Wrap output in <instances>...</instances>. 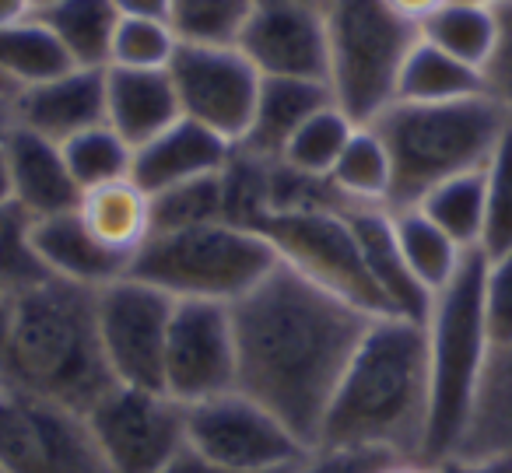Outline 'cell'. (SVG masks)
I'll return each instance as SVG.
<instances>
[{
    "label": "cell",
    "mask_w": 512,
    "mask_h": 473,
    "mask_svg": "<svg viewBox=\"0 0 512 473\" xmlns=\"http://www.w3.org/2000/svg\"><path fill=\"white\" fill-rule=\"evenodd\" d=\"M372 319L278 260L232 305L235 389L281 417L313 449L337 382Z\"/></svg>",
    "instance_id": "cell-1"
},
{
    "label": "cell",
    "mask_w": 512,
    "mask_h": 473,
    "mask_svg": "<svg viewBox=\"0 0 512 473\" xmlns=\"http://www.w3.org/2000/svg\"><path fill=\"white\" fill-rule=\"evenodd\" d=\"M428 407H432V389H428L425 323L404 316H376L337 382L313 449L421 459Z\"/></svg>",
    "instance_id": "cell-2"
},
{
    "label": "cell",
    "mask_w": 512,
    "mask_h": 473,
    "mask_svg": "<svg viewBox=\"0 0 512 473\" xmlns=\"http://www.w3.org/2000/svg\"><path fill=\"white\" fill-rule=\"evenodd\" d=\"M0 375L8 386L88 414L116 386L102 354L95 291L50 277L15 298V326Z\"/></svg>",
    "instance_id": "cell-3"
},
{
    "label": "cell",
    "mask_w": 512,
    "mask_h": 473,
    "mask_svg": "<svg viewBox=\"0 0 512 473\" xmlns=\"http://www.w3.org/2000/svg\"><path fill=\"white\" fill-rule=\"evenodd\" d=\"M369 127L390 151V211H400L446 179L481 172L509 120L491 95H474L460 102H393Z\"/></svg>",
    "instance_id": "cell-4"
},
{
    "label": "cell",
    "mask_w": 512,
    "mask_h": 473,
    "mask_svg": "<svg viewBox=\"0 0 512 473\" xmlns=\"http://www.w3.org/2000/svg\"><path fill=\"white\" fill-rule=\"evenodd\" d=\"M484 267L488 256L481 249H470L453 281L432 295V309L425 319L428 389H432L425 456H421L425 463H439L460 449L495 351L484 323Z\"/></svg>",
    "instance_id": "cell-5"
},
{
    "label": "cell",
    "mask_w": 512,
    "mask_h": 473,
    "mask_svg": "<svg viewBox=\"0 0 512 473\" xmlns=\"http://www.w3.org/2000/svg\"><path fill=\"white\" fill-rule=\"evenodd\" d=\"M278 263L271 242L232 221L155 232L130 263V274L176 302L235 305Z\"/></svg>",
    "instance_id": "cell-6"
},
{
    "label": "cell",
    "mask_w": 512,
    "mask_h": 473,
    "mask_svg": "<svg viewBox=\"0 0 512 473\" xmlns=\"http://www.w3.org/2000/svg\"><path fill=\"white\" fill-rule=\"evenodd\" d=\"M421 29L386 0H330L327 85L355 123H372L397 102V81Z\"/></svg>",
    "instance_id": "cell-7"
},
{
    "label": "cell",
    "mask_w": 512,
    "mask_h": 473,
    "mask_svg": "<svg viewBox=\"0 0 512 473\" xmlns=\"http://www.w3.org/2000/svg\"><path fill=\"white\" fill-rule=\"evenodd\" d=\"M256 232L271 242L285 267L299 270L330 295L344 298L369 316H390L386 298L379 295L362 246L355 239L344 207H320V211H278L267 214Z\"/></svg>",
    "instance_id": "cell-8"
},
{
    "label": "cell",
    "mask_w": 512,
    "mask_h": 473,
    "mask_svg": "<svg viewBox=\"0 0 512 473\" xmlns=\"http://www.w3.org/2000/svg\"><path fill=\"white\" fill-rule=\"evenodd\" d=\"M186 438L193 456L235 473H285L313 452L281 417L239 389L190 403Z\"/></svg>",
    "instance_id": "cell-9"
},
{
    "label": "cell",
    "mask_w": 512,
    "mask_h": 473,
    "mask_svg": "<svg viewBox=\"0 0 512 473\" xmlns=\"http://www.w3.org/2000/svg\"><path fill=\"white\" fill-rule=\"evenodd\" d=\"M0 470L4 473H113L92 424L81 410L64 407L18 386H0Z\"/></svg>",
    "instance_id": "cell-10"
},
{
    "label": "cell",
    "mask_w": 512,
    "mask_h": 473,
    "mask_svg": "<svg viewBox=\"0 0 512 473\" xmlns=\"http://www.w3.org/2000/svg\"><path fill=\"white\" fill-rule=\"evenodd\" d=\"M85 417L113 473H165L190 449L186 403L165 389L116 382Z\"/></svg>",
    "instance_id": "cell-11"
},
{
    "label": "cell",
    "mask_w": 512,
    "mask_h": 473,
    "mask_svg": "<svg viewBox=\"0 0 512 473\" xmlns=\"http://www.w3.org/2000/svg\"><path fill=\"white\" fill-rule=\"evenodd\" d=\"M172 309H176V298L134 274L95 291L102 354L116 382L162 389Z\"/></svg>",
    "instance_id": "cell-12"
},
{
    "label": "cell",
    "mask_w": 512,
    "mask_h": 473,
    "mask_svg": "<svg viewBox=\"0 0 512 473\" xmlns=\"http://www.w3.org/2000/svg\"><path fill=\"white\" fill-rule=\"evenodd\" d=\"M169 78L186 120L214 130L228 144L246 137L264 78L242 57L239 46L179 43Z\"/></svg>",
    "instance_id": "cell-13"
},
{
    "label": "cell",
    "mask_w": 512,
    "mask_h": 473,
    "mask_svg": "<svg viewBox=\"0 0 512 473\" xmlns=\"http://www.w3.org/2000/svg\"><path fill=\"white\" fill-rule=\"evenodd\" d=\"M162 389L186 407L235 389L232 305L176 302L165 337Z\"/></svg>",
    "instance_id": "cell-14"
},
{
    "label": "cell",
    "mask_w": 512,
    "mask_h": 473,
    "mask_svg": "<svg viewBox=\"0 0 512 473\" xmlns=\"http://www.w3.org/2000/svg\"><path fill=\"white\" fill-rule=\"evenodd\" d=\"M235 46L260 71V78L327 81V15L320 11L253 4V15Z\"/></svg>",
    "instance_id": "cell-15"
},
{
    "label": "cell",
    "mask_w": 512,
    "mask_h": 473,
    "mask_svg": "<svg viewBox=\"0 0 512 473\" xmlns=\"http://www.w3.org/2000/svg\"><path fill=\"white\" fill-rule=\"evenodd\" d=\"M11 120L46 141H71L81 130L106 123V67H71L43 85L15 92Z\"/></svg>",
    "instance_id": "cell-16"
},
{
    "label": "cell",
    "mask_w": 512,
    "mask_h": 473,
    "mask_svg": "<svg viewBox=\"0 0 512 473\" xmlns=\"http://www.w3.org/2000/svg\"><path fill=\"white\" fill-rule=\"evenodd\" d=\"M0 144H4V155H8L15 207H22L32 221L78 211L81 186L74 183L64 148L57 141H46V137L11 123L8 134L0 137Z\"/></svg>",
    "instance_id": "cell-17"
},
{
    "label": "cell",
    "mask_w": 512,
    "mask_h": 473,
    "mask_svg": "<svg viewBox=\"0 0 512 473\" xmlns=\"http://www.w3.org/2000/svg\"><path fill=\"white\" fill-rule=\"evenodd\" d=\"M235 144L218 137L214 130L200 127V123L179 116L169 130L151 137L148 144L134 148V169L130 179L141 186L148 197L165 193L172 186L193 183V179L218 176L232 158Z\"/></svg>",
    "instance_id": "cell-18"
},
{
    "label": "cell",
    "mask_w": 512,
    "mask_h": 473,
    "mask_svg": "<svg viewBox=\"0 0 512 473\" xmlns=\"http://www.w3.org/2000/svg\"><path fill=\"white\" fill-rule=\"evenodd\" d=\"M355 239L362 246L365 267L376 281L379 295L386 298L390 316H404L414 323H425L432 309V295L421 288V281L411 274L404 253H400L397 232H393L390 207H344Z\"/></svg>",
    "instance_id": "cell-19"
},
{
    "label": "cell",
    "mask_w": 512,
    "mask_h": 473,
    "mask_svg": "<svg viewBox=\"0 0 512 473\" xmlns=\"http://www.w3.org/2000/svg\"><path fill=\"white\" fill-rule=\"evenodd\" d=\"M32 239H36L39 260H43L46 274L57 277V281L99 291L130 274V260H123L113 249L102 246L85 228L78 211L39 218L32 225Z\"/></svg>",
    "instance_id": "cell-20"
},
{
    "label": "cell",
    "mask_w": 512,
    "mask_h": 473,
    "mask_svg": "<svg viewBox=\"0 0 512 473\" xmlns=\"http://www.w3.org/2000/svg\"><path fill=\"white\" fill-rule=\"evenodd\" d=\"M183 116L169 71H130L106 67V123L130 144L141 148L169 130Z\"/></svg>",
    "instance_id": "cell-21"
},
{
    "label": "cell",
    "mask_w": 512,
    "mask_h": 473,
    "mask_svg": "<svg viewBox=\"0 0 512 473\" xmlns=\"http://www.w3.org/2000/svg\"><path fill=\"white\" fill-rule=\"evenodd\" d=\"M334 102L327 81H299V78H264L256 95L253 123L235 148L260 158H281L302 123L313 120L320 109Z\"/></svg>",
    "instance_id": "cell-22"
},
{
    "label": "cell",
    "mask_w": 512,
    "mask_h": 473,
    "mask_svg": "<svg viewBox=\"0 0 512 473\" xmlns=\"http://www.w3.org/2000/svg\"><path fill=\"white\" fill-rule=\"evenodd\" d=\"M78 214L102 246L130 263L151 239V197L134 179H116V183L85 190Z\"/></svg>",
    "instance_id": "cell-23"
},
{
    "label": "cell",
    "mask_w": 512,
    "mask_h": 473,
    "mask_svg": "<svg viewBox=\"0 0 512 473\" xmlns=\"http://www.w3.org/2000/svg\"><path fill=\"white\" fill-rule=\"evenodd\" d=\"M71 67L74 60L67 57V50L43 18L29 15L22 22L0 29V78L11 92L53 81Z\"/></svg>",
    "instance_id": "cell-24"
},
{
    "label": "cell",
    "mask_w": 512,
    "mask_h": 473,
    "mask_svg": "<svg viewBox=\"0 0 512 473\" xmlns=\"http://www.w3.org/2000/svg\"><path fill=\"white\" fill-rule=\"evenodd\" d=\"M474 95H488L484 71L449 57L428 39L414 43L397 81V102H460Z\"/></svg>",
    "instance_id": "cell-25"
},
{
    "label": "cell",
    "mask_w": 512,
    "mask_h": 473,
    "mask_svg": "<svg viewBox=\"0 0 512 473\" xmlns=\"http://www.w3.org/2000/svg\"><path fill=\"white\" fill-rule=\"evenodd\" d=\"M327 179L344 207H390L393 165L383 137L369 123H358Z\"/></svg>",
    "instance_id": "cell-26"
},
{
    "label": "cell",
    "mask_w": 512,
    "mask_h": 473,
    "mask_svg": "<svg viewBox=\"0 0 512 473\" xmlns=\"http://www.w3.org/2000/svg\"><path fill=\"white\" fill-rule=\"evenodd\" d=\"M36 18L50 25L74 67H109L113 36L120 29V11L113 0H60Z\"/></svg>",
    "instance_id": "cell-27"
},
{
    "label": "cell",
    "mask_w": 512,
    "mask_h": 473,
    "mask_svg": "<svg viewBox=\"0 0 512 473\" xmlns=\"http://www.w3.org/2000/svg\"><path fill=\"white\" fill-rule=\"evenodd\" d=\"M390 218H393V232H397V242H400V253H404L411 274L421 281V288H425L428 295L446 288L470 249L456 246L432 218H425V214L418 211V207H400V211H390Z\"/></svg>",
    "instance_id": "cell-28"
},
{
    "label": "cell",
    "mask_w": 512,
    "mask_h": 473,
    "mask_svg": "<svg viewBox=\"0 0 512 473\" xmlns=\"http://www.w3.org/2000/svg\"><path fill=\"white\" fill-rule=\"evenodd\" d=\"M495 36H498L495 8L470 4V0H449L432 18L421 22V39H428L442 53L477 67V71H484V64H488L491 50H495Z\"/></svg>",
    "instance_id": "cell-29"
},
{
    "label": "cell",
    "mask_w": 512,
    "mask_h": 473,
    "mask_svg": "<svg viewBox=\"0 0 512 473\" xmlns=\"http://www.w3.org/2000/svg\"><path fill=\"white\" fill-rule=\"evenodd\" d=\"M456 452H512V351H491L474 417Z\"/></svg>",
    "instance_id": "cell-30"
},
{
    "label": "cell",
    "mask_w": 512,
    "mask_h": 473,
    "mask_svg": "<svg viewBox=\"0 0 512 473\" xmlns=\"http://www.w3.org/2000/svg\"><path fill=\"white\" fill-rule=\"evenodd\" d=\"M414 207H418L425 218H432L460 249H481L484 169L446 179V183H439L435 190H428Z\"/></svg>",
    "instance_id": "cell-31"
},
{
    "label": "cell",
    "mask_w": 512,
    "mask_h": 473,
    "mask_svg": "<svg viewBox=\"0 0 512 473\" xmlns=\"http://www.w3.org/2000/svg\"><path fill=\"white\" fill-rule=\"evenodd\" d=\"M256 0H169V29L190 46H235Z\"/></svg>",
    "instance_id": "cell-32"
},
{
    "label": "cell",
    "mask_w": 512,
    "mask_h": 473,
    "mask_svg": "<svg viewBox=\"0 0 512 473\" xmlns=\"http://www.w3.org/2000/svg\"><path fill=\"white\" fill-rule=\"evenodd\" d=\"M60 148H64L67 169H71L74 183L81 186V193L116 183V179H130V169H134V148L109 123L81 130Z\"/></svg>",
    "instance_id": "cell-33"
},
{
    "label": "cell",
    "mask_w": 512,
    "mask_h": 473,
    "mask_svg": "<svg viewBox=\"0 0 512 473\" xmlns=\"http://www.w3.org/2000/svg\"><path fill=\"white\" fill-rule=\"evenodd\" d=\"M355 127H358V123L351 120V116L344 113L337 102H330V106L320 109L313 120L302 123L299 134L288 141L281 162H285L288 169H295V172L327 179L330 169L337 165V158H341L344 144H348L351 134H355Z\"/></svg>",
    "instance_id": "cell-34"
},
{
    "label": "cell",
    "mask_w": 512,
    "mask_h": 473,
    "mask_svg": "<svg viewBox=\"0 0 512 473\" xmlns=\"http://www.w3.org/2000/svg\"><path fill=\"white\" fill-rule=\"evenodd\" d=\"M32 225L36 221L22 207H0V295L4 298H22L25 291L50 281L32 239Z\"/></svg>",
    "instance_id": "cell-35"
},
{
    "label": "cell",
    "mask_w": 512,
    "mask_h": 473,
    "mask_svg": "<svg viewBox=\"0 0 512 473\" xmlns=\"http://www.w3.org/2000/svg\"><path fill=\"white\" fill-rule=\"evenodd\" d=\"M211 221H225L221 172L218 176H204V179H193V183L172 186V190L151 197V235L211 225Z\"/></svg>",
    "instance_id": "cell-36"
},
{
    "label": "cell",
    "mask_w": 512,
    "mask_h": 473,
    "mask_svg": "<svg viewBox=\"0 0 512 473\" xmlns=\"http://www.w3.org/2000/svg\"><path fill=\"white\" fill-rule=\"evenodd\" d=\"M481 253H512V127L498 141L495 155L484 165V232Z\"/></svg>",
    "instance_id": "cell-37"
},
{
    "label": "cell",
    "mask_w": 512,
    "mask_h": 473,
    "mask_svg": "<svg viewBox=\"0 0 512 473\" xmlns=\"http://www.w3.org/2000/svg\"><path fill=\"white\" fill-rule=\"evenodd\" d=\"M176 50L179 39L169 29V22H158V18H120V29L113 36V53H109V67L169 71Z\"/></svg>",
    "instance_id": "cell-38"
},
{
    "label": "cell",
    "mask_w": 512,
    "mask_h": 473,
    "mask_svg": "<svg viewBox=\"0 0 512 473\" xmlns=\"http://www.w3.org/2000/svg\"><path fill=\"white\" fill-rule=\"evenodd\" d=\"M484 323L495 351H512V253L484 267Z\"/></svg>",
    "instance_id": "cell-39"
},
{
    "label": "cell",
    "mask_w": 512,
    "mask_h": 473,
    "mask_svg": "<svg viewBox=\"0 0 512 473\" xmlns=\"http://www.w3.org/2000/svg\"><path fill=\"white\" fill-rule=\"evenodd\" d=\"M498 18V36H495V50H491L488 64H484V85L488 95L502 106L505 120L512 127V0L495 8Z\"/></svg>",
    "instance_id": "cell-40"
},
{
    "label": "cell",
    "mask_w": 512,
    "mask_h": 473,
    "mask_svg": "<svg viewBox=\"0 0 512 473\" xmlns=\"http://www.w3.org/2000/svg\"><path fill=\"white\" fill-rule=\"evenodd\" d=\"M386 452H351V449H313L295 473H376L386 463Z\"/></svg>",
    "instance_id": "cell-41"
},
{
    "label": "cell",
    "mask_w": 512,
    "mask_h": 473,
    "mask_svg": "<svg viewBox=\"0 0 512 473\" xmlns=\"http://www.w3.org/2000/svg\"><path fill=\"white\" fill-rule=\"evenodd\" d=\"M435 473H512V452H481V456H453L432 463Z\"/></svg>",
    "instance_id": "cell-42"
},
{
    "label": "cell",
    "mask_w": 512,
    "mask_h": 473,
    "mask_svg": "<svg viewBox=\"0 0 512 473\" xmlns=\"http://www.w3.org/2000/svg\"><path fill=\"white\" fill-rule=\"evenodd\" d=\"M120 18H158L169 22V0H113Z\"/></svg>",
    "instance_id": "cell-43"
},
{
    "label": "cell",
    "mask_w": 512,
    "mask_h": 473,
    "mask_svg": "<svg viewBox=\"0 0 512 473\" xmlns=\"http://www.w3.org/2000/svg\"><path fill=\"white\" fill-rule=\"evenodd\" d=\"M386 4H390L400 18H407V22H414L421 29V22H425V18H432L442 4H449V0H386Z\"/></svg>",
    "instance_id": "cell-44"
},
{
    "label": "cell",
    "mask_w": 512,
    "mask_h": 473,
    "mask_svg": "<svg viewBox=\"0 0 512 473\" xmlns=\"http://www.w3.org/2000/svg\"><path fill=\"white\" fill-rule=\"evenodd\" d=\"M299 470V466H295ZM295 470H285V473H295ZM165 473H235V470H221V466H214V463H207V459H200V456H193L190 449L183 452V456L176 459V463L169 466Z\"/></svg>",
    "instance_id": "cell-45"
},
{
    "label": "cell",
    "mask_w": 512,
    "mask_h": 473,
    "mask_svg": "<svg viewBox=\"0 0 512 473\" xmlns=\"http://www.w3.org/2000/svg\"><path fill=\"white\" fill-rule=\"evenodd\" d=\"M11 326H15V298L0 295V365H4V354L11 344Z\"/></svg>",
    "instance_id": "cell-46"
},
{
    "label": "cell",
    "mask_w": 512,
    "mask_h": 473,
    "mask_svg": "<svg viewBox=\"0 0 512 473\" xmlns=\"http://www.w3.org/2000/svg\"><path fill=\"white\" fill-rule=\"evenodd\" d=\"M376 473H435V466L425 463V459H400V456H393V459H386V463L379 466Z\"/></svg>",
    "instance_id": "cell-47"
},
{
    "label": "cell",
    "mask_w": 512,
    "mask_h": 473,
    "mask_svg": "<svg viewBox=\"0 0 512 473\" xmlns=\"http://www.w3.org/2000/svg\"><path fill=\"white\" fill-rule=\"evenodd\" d=\"M29 15L32 11H29L25 0H0V29H4V25L22 22V18H29Z\"/></svg>",
    "instance_id": "cell-48"
},
{
    "label": "cell",
    "mask_w": 512,
    "mask_h": 473,
    "mask_svg": "<svg viewBox=\"0 0 512 473\" xmlns=\"http://www.w3.org/2000/svg\"><path fill=\"white\" fill-rule=\"evenodd\" d=\"M256 4H278V8L320 11V15H327V8H330V0H256Z\"/></svg>",
    "instance_id": "cell-49"
},
{
    "label": "cell",
    "mask_w": 512,
    "mask_h": 473,
    "mask_svg": "<svg viewBox=\"0 0 512 473\" xmlns=\"http://www.w3.org/2000/svg\"><path fill=\"white\" fill-rule=\"evenodd\" d=\"M15 204L11 200V172H8V155H4V144H0V207Z\"/></svg>",
    "instance_id": "cell-50"
},
{
    "label": "cell",
    "mask_w": 512,
    "mask_h": 473,
    "mask_svg": "<svg viewBox=\"0 0 512 473\" xmlns=\"http://www.w3.org/2000/svg\"><path fill=\"white\" fill-rule=\"evenodd\" d=\"M11 123H15V120H11V99H8V95H0V137L8 134Z\"/></svg>",
    "instance_id": "cell-51"
},
{
    "label": "cell",
    "mask_w": 512,
    "mask_h": 473,
    "mask_svg": "<svg viewBox=\"0 0 512 473\" xmlns=\"http://www.w3.org/2000/svg\"><path fill=\"white\" fill-rule=\"evenodd\" d=\"M25 4H29V11H32V15H39V11L53 8V4H60V0H25Z\"/></svg>",
    "instance_id": "cell-52"
},
{
    "label": "cell",
    "mask_w": 512,
    "mask_h": 473,
    "mask_svg": "<svg viewBox=\"0 0 512 473\" xmlns=\"http://www.w3.org/2000/svg\"><path fill=\"white\" fill-rule=\"evenodd\" d=\"M470 4H484V8H502V4H509V0H470Z\"/></svg>",
    "instance_id": "cell-53"
},
{
    "label": "cell",
    "mask_w": 512,
    "mask_h": 473,
    "mask_svg": "<svg viewBox=\"0 0 512 473\" xmlns=\"http://www.w3.org/2000/svg\"><path fill=\"white\" fill-rule=\"evenodd\" d=\"M0 95H8V99H15V92H11V88L4 85V78H0Z\"/></svg>",
    "instance_id": "cell-54"
},
{
    "label": "cell",
    "mask_w": 512,
    "mask_h": 473,
    "mask_svg": "<svg viewBox=\"0 0 512 473\" xmlns=\"http://www.w3.org/2000/svg\"><path fill=\"white\" fill-rule=\"evenodd\" d=\"M0 386H4V375H0Z\"/></svg>",
    "instance_id": "cell-55"
},
{
    "label": "cell",
    "mask_w": 512,
    "mask_h": 473,
    "mask_svg": "<svg viewBox=\"0 0 512 473\" xmlns=\"http://www.w3.org/2000/svg\"><path fill=\"white\" fill-rule=\"evenodd\" d=\"M0 473H4V470H0Z\"/></svg>",
    "instance_id": "cell-56"
}]
</instances>
